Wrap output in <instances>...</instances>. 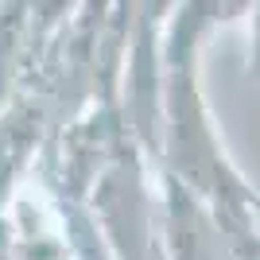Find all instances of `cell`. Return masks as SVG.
Listing matches in <instances>:
<instances>
[{"label":"cell","mask_w":260,"mask_h":260,"mask_svg":"<svg viewBox=\"0 0 260 260\" xmlns=\"http://www.w3.org/2000/svg\"><path fill=\"white\" fill-rule=\"evenodd\" d=\"M249 70L260 74V8H252V58H249Z\"/></svg>","instance_id":"1"}]
</instances>
